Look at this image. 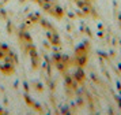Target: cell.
I'll use <instances>...</instances> for the list:
<instances>
[{
  "instance_id": "6da1fadb",
  "label": "cell",
  "mask_w": 121,
  "mask_h": 115,
  "mask_svg": "<svg viewBox=\"0 0 121 115\" xmlns=\"http://www.w3.org/2000/svg\"><path fill=\"white\" fill-rule=\"evenodd\" d=\"M17 58L6 44H0V71L6 75H11L15 71Z\"/></svg>"
},
{
  "instance_id": "277c9868",
  "label": "cell",
  "mask_w": 121,
  "mask_h": 115,
  "mask_svg": "<svg viewBox=\"0 0 121 115\" xmlns=\"http://www.w3.org/2000/svg\"><path fill=\"white\" fill-rule=\"evenodd\" d=\"M118 22H120V27H121V14H120V18H118Z\"/></svg>"
},
{
  "instance_id": "7a4b0ae2",
  "label": "cell",
  "mask_w": 121,
  "mask_h": 115,
  "mask_svg": "<svg viewBox=\"0 0 121 115\" xmlns=\"http://www.w3.org/2000/svg\"><path fill=\"white\" fill-rule=\"evenodd\" d=\"M35 1H37L39 7H41L45 12H48L49 15L55 16L57 19H61V18L64 16V12L61 10V7L57 4L56 1H53V0H35Z\"/></svg>"
},
{
  "instance_id": "3957f363",
  "label": "cell",
  "mask_w": 121,
  "mask_h": 115,
  "mask_svg": "<svg viewBox=\"0 0 121 115\" xmlns=\"http://www.w3.org/2000/svg\"><path fill=\"white\" fill-rule=\"evenodd\" d=\"M88 60V48L86 44H82L79 45L75 51V62H76V66L79 69H83L86 63Z\"/></svg>"
}]
</instances>
